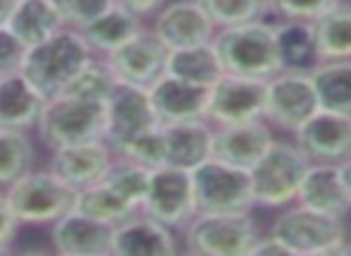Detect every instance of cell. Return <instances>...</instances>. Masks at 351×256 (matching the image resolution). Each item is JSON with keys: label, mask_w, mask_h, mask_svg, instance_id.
I'll use <instances>...</instances> for the list:
<instances>
[{"label": "cell", "mask_w": 351, "mask_h": 256, "mask_svg": "<svg viewBox=\"0 0 351 256\" xmlns=\"http://www.w3.org/2000/svg\"><path fill=\"white\" fill-rule=\"evenodd\" d=\"M96 53L84 41L82 32L62 27L51 38L29 46L19 62V72L36 86L43 98H53L65 91L86 60Z\"/></svg>", "instance_id": "cell-1"}, {"label": "cell", "mask_w": 351, "mask_h": 256, "mask_svg": "<svg viewBox=\"0 0 351 256\" xmlns=\"http://www.w3.org/2000/svg\"><path fill=\"white\" fill-rule=\"evenodd\" d=\"M213 46L220 56L225 72L230 75L270 80L282 72L278 43H275V24L265 19L215 29Z\"/></svg>", "instance_id": "cell-2"}, {"label": "cell", "mask_w": 351, "mask_h": 256, "mask_svg": "<svg viewBox=\"0 0 351 256\" xmlns=\"http://www.w3.org/2000/svg\"><path fill=\"white\" fill-rule=\"evenodd\" d=\"M182 230L184 249L199 256H249L261 237L251 211H196Z\"/></svg>", "instance_id": "cell-3"}, {"label": "cell", "mask_w": 351, "mask_h": 256, "mask_svg": "<svg viewBox=\"0 0 351 256\" xmlns=\"http://www.w3.org/2000/svg\"><path fill=\"white\" fill-rule=\"evenodd\" d=\"M106 103L79 98L72 93H58L46 98L36 122L38 139L48 149L79 144V141L103 139Z\"/></svg>", "instance_id": "cell-4"}, {"label": "cell", "mask_w": 351, "mask_h": 256, "mask_svg": "<svg viewBox=\"0 0 351 256\" xmlns=\"http://www.w3.org/2000/svg\"><path fill=\"white\" fill-rule=\"evenodd\" d=\"M5 199L19 225H53L74 209L77 191L51 170H29L5 187Z\"/></svg>", "instance_id": "cell-5"}, {"label": "cell", "mask_w": 351, "mask_h": 256, "mask_svg": "<svg viewBox=\"0 0 351 256\" xmlns=\"http://www.w3.org/2000/svg\"><path fill=\"white\" fill-rule=\"evenodd\" d=\"M311 161L291 141H275L251 168L254 204L265 209H287L296 201L301 177Z\"/></svg>", "instance_id": "cell-6"}, {"label": "cell", "mask_w": 351, "mask_h": 256, "mask_svg": "<svg viewBox=\"0 0 351 256\" xmlns=\"http://www.w3.org/2000/svg\"><path fill=\"white\" fill-rule=\"evenodd\" d=\"M270 235L280 240L291 256H332L347 237L344 218L320 213L296 204L275 218Z\"/></svg>", "instance_id": "cell-7"}, {"label": "cell", "mask_w": 351, "mask_h": 256, "mask_svg": "<svg viewBox=\"0 0 351 256\" xmlns=\"http://www.w3.org/2000/svg\"><path fill=\"white\" fill-rule=\"evenodd\" d=\"M196 211H251L254 189L251 172L217 159H206L191 168Z\"/></svg>", "instance_id": "cell-8"}, {"label": "cell", "mask_w": 351, "mask_h": 256, "mask_svg": "<svg viewBox=\"0 0 351 256\" xmlns=\"http://www.w3.org/2000/svg\"><path fill=\"white\" fill-rule=\"evenodd\" d=\"M141 213L156 218L170 230H182L196 216V196L191 170L177 165H158L148 172V187Z\"/></svg>", "instance_id": "cell-9"}, {"label": "cell", "mask_w": 351, "mask_h": 256, "mask_svg": "<svg viewBox=\"0 0 351 256\" xmlns=\"http://www.w3.org/2000/svg\"><path fill=\"white\" fill-rule=\"evenodd\" d=\"M318 108V96L308 72L282 70L265 82L263 120L280 130L294 132Z\"/></svg>", "instance_id": "cell-10"}, {"label": "cell", "mask_w": 351, "mask_h": 256, "mask_svg": "<svg viewBox=\"0 0 351 256\" xmlns=\"http://www.w3.org/2000/svg\"><path fill=\"white\" fill-rule=\"evenodd\" d=\"M167 53L170 48L151 29L143 27L130 41H125L103 58H106L117 84L148 89L165 75Z\"/></svg>", "instance_id": "cell-11"}, {"label": "cell", "mask_w": 351, "mask_h": 256, "mask_svg": "<svg viewBox=\"0 0 351 256\" xmlns=\"http://www.w3.org/2000/svg\"><path fill=\"white\" fill-rule=\"evenodd\" d=\"M265 82L268 80L225 72L208 89L206 120L210 125H232V122H246L263 117Z\"/></svg>", "instance_id": "cell-12"}, {"label": "cell", "mask_w": 351, "mask_h": 256, "mask_svg": "<svg viewBox=\"0 0 351 256\" xmlns=\"http://www.w3.org/2000/svg\"><path fill=\"white\" fill-rule=\"evenodd\" d=\"M294 144L311 163H335L351 159V115L318 110L294 130Z\"/></svg>", "instance_id": "cell-13"}, {"label": "cell", "mask_w": 351, "mask_h": 256, "mask_svg": "<svg viewBox=\"0 0 351 256\" xmlns=\"http://www.w3.org/2000/svg\"><path fill=\"white\" fill-rule=\"evenodd\" d=\"M156 125L158 120L153 115L146 89L117 84L115 91L108 96L103 141L110 146L112 154H120L122 146Z\"/></svg>", "instance_id": "cell-14"}, {"label": "cell", "mask_w": 351, "mask_h": 256, "mask_svg": "<svg viewBox=\"0 0 351 256\" xmlns=\"http://www.w3.org/2000/svg\"><path fill=\"white\" fill-rule=\"evenodd\" d=\"M273 130L263 117L232 122V125H213L210 156L217 161H225V163L251 170L256 161L265 154V149L273 144Z\"/></svg>", "instance_id": "cell-15"}, {"label": "cell", "mask_w": 351, "mask_h": 256, "mask_svg": "<svg viewBox=\"0 0 351 256\" xmlns=\"http://www.w3.org/2000/svg\"><path fill=\"white\" fill-rule=\"evenodd\" d=\"M112 159H115V154L103 139L79 141V144L53 149L48 170L56 172L74 191H79L101 182L110 168Z\"/></svg>", "instance_id": "cell-16"}, {"label": "cell", "mask_w": 351, "mask_h": 256, "mask_svg": "<svg viewBox=\"0 0 351 256\" xmlns=\"http://www.w3.org/2000/svg\"><path fill=\"white\" fill-rule=\"evenodd\" d=\"M151 32L172 51L210 41L215 24L204 12L199 0H170L156 12Z\"/></svg>", "instance_id": "cell-17"}, {"label": "cell", "mask_w": 351, "mask_h": 256, "mask_svg": "<svg viewBox=\"0 0 351 256\" xmlns=\"http://www.w3.org/2000/svg\"><path fill=\"white\" fill-rule=\"evenodd\" d=\"M51 244L65 256L112 254V225L72 209L51 225Z\"/></svg>", "instance_id": "cell-18"}, {"label": "cell", "mask_w": 351, "mask_h": 256, "mask_svg": "<svg viewBox=\"0 0 351 256\" xmlns=\"http://www.w3.org/2000/svg\"><path fill=\"white\" fill-rule=\"evenodd\" d=\"M146 91L158 125L206 120V108H208V89L206 86H196L172 75H162Z\"/></svg>", "instance_id": "cell-19"}, {"label": "cell", "mask_w": 351, "mask_h": 256, "mask_svg": "<svg viewBox=\"0 0 351 256\" xmlns=\"http://www.w3.org/2000/svg\"><path fill=\"white\" fill-rule=\"evenodd\" d=\"M177 249L175 230L141 211L112 225V254L117 256H172Z\"/></svg>", "instance_id": "cell-20"}, {"label": "cell", "mask_w": 351, "mask_h": 256, "mask_svg": "<svg viewBox=\"0 0 351 256\" xmlns=\"http://www.w3.org/2000/svg\"><path fill=\"white\" fill-rule=\"evenodd\" d=\"M296 204L306 209L320 211L328 216H344L351 211V199L344 189V182L339 177V168L335 163H308L304 177H301Z\"/></svg>", "instance_id": "cell-21"}, {"label": "cell", "mask_w": 351, "mask_h": 256, "mask_svg": "<svg viewBox=\"0 0 351 256\" xmlns=\"http://www.w3.org/2000/svg\"><path fill=\"white\" fill-rule=\"evenodd\" d=\"M46 98L19 70L0 75V127L29 132L36 127Z\"/></svg>", "instance_id": "cell-22"}, {"label": "cell", "mask_w": 351, "mask_h": 256, "mask_svg": "<svg viewBox=\"0 0 351 256\" xmlns=\"http://www.w3.org/2000/svg\"><path fill=\"white\" fill-rule=\"evenodd\" d=\"M160 127L165 137V165L191 170L210 159L213 125L208 120H186Z\"/></svg>", "instance_id": "cell-23"}, {"label": "cell", "mask_w": 351, "mask_h": 256, "mask_svg": "<svg viewBox=\"0 0 351 256\" xmlns=\"http://www.w3.org/2000/svg\"><path fill=\"white\" fill-rule=\"evenodd\" d=\"M143 29L141 17L134 14L132 10L122 8V5L112 3L110 8H106L96 19L86 24L84 29H79L84 36V41L88 43L96 56H108L110 51H115L117 46H122L125 41H130L134 34H139Z\"/></svg>", "instance_id": "cell-24"}, {"label": "cell", "mask_w": 351, "mask_h": 256, "mask_svg": "<svg viewBox=\"0 0 351 256\" xmlns=\"http://www.w3.org/2000/svg\"><path fill=\"white\" fill-rule=\"evenodd\" d=\"M165 75H172L177 80H184L189 84L206 86L210 89L225 75V67L220 62L213 38L206 43H196V46H184V48H172L167 53V65Z\"/></svg>", "instance_id": "cell-25"}, {"label": "cell", "mask_w": 351, "mask_h": 256, "mask_svg": "<svg viewBox=\"0 0 351 256\" xmlns=\"http://www.w3.org/2000/svg\"><path fill=\"white\" fill-rule=\"evenodd\" d=\"M5 27L17 36L24 48H29L51 38L65 24L51 0H17Z\"/></svg>", "instance_id": "cell-26"}, {"label": "cell", "mask_w": 351, "mask_h": 256, "mask_svg": "<svg viewBox=\"0 0 351 256\" xmlns=\"http://www.w3.org/2000/svg\"><path fill=\"white\" fill-rule=\"evenodd\" d=\"M275 43H278L282 70L311 72L320 62L313 22L280 19V24H275Z\"/></svg>", "instance_id": "cell-27"}, {"label": "cell", "mask_w": 351, "mask_h": 256, "mask_svg": "<svg viewBox=\"0 0 351 256\" xmlns=\"http://www.w3.org/2000/svg\"><path fill=\"white\" fill-rule=\"evenodd\" d=\"M308 75L323 110L351 115V60H320Z\"/></svg>", "instance_id": "cell-28"}, {"label": "cell", "mask_w": 351, "mask_h": 256, "mask_svg": "<svg viewBox=\"0 0 351 256\" xmlns=\"http://www.w3.org/2000/svg\"><path fill=\"white\" fill-rule=\"evenodd\" d=\"M320 60H351V5L339 3L313 22Z\"/></svg>", "instance_id": "cell-29"}, {"label": "cell", "mask_w": 351, "mask_h": 256, "mask_svg": "<svg viewBox=\"0 0 351 256\" xmlns=\"http://www.w3.org/2000/svg\"><path fill=\"white\" fill-rule=\"evenodd\" d=\"M74 209L108 225H117L125 218H130V216L139 213L127 201H122L106 182H96V185L86 187V189H79L77 199H74Z\"/></svg>", "instance_id": "cell-30"}, {"label": "cell", "mask_w": 351, "mask_h": 256, "mask_svg": "<svg viewBox=\"0 0 351 256\" xmlns=\"http://www.w3.org/2000/svg\"><path fill=\"white\" fill-rule=\"evenodd\" d=\"M36 151L27 132L0 127V189L34 168Z\"/></svg>", "instance_id": "cell-31"}, {"label": "cell", "mask_w": 351, "mask_h": 256, "mask_svg": "<svg viewBox=\"0 0 351 256\" xmlns=\"http://www.w3.org/2000/svg\"><path fill=\"white\" fill-rule=\"evenodd\" d=\"M148 172L151 170L134 163V161L115 156L101 182H106V185L110 187L122 201H127L134 211H141L143 196H146V187H148Z\"/></svg>", "instance_id": "cell-32"}, {"label": "cell", "mask_w": 351, "mask_h": 256, "mask_svg": "<svg viewBox=\"0 0 351 256\" xmlns=\"http://www.w3.org/2000/svg\"><path fill=\"white\" fill-rule=\"evenodd\" d=\"M115 86H117V80L112 77L106 58L91 56L86 60V65L74 75V80L65 86L62 93H72V96H79V98L106 103L108 96L115 91Z\"/></svg>", "instance_id": "cell-33"}, {"label": "cell", "mask_w": 351, "mask_h": 256, "mask_svg": "<svg viewBox=\"0 0 351 256\" xmlns=\"http://www.w3.org/2000/svg\"><path fill=\"white\" fill-rule=\"evenodd\" d=\"M199 5L215 24V29L256 22L270 14L268 0H199Z\"/></svg>", "instance_id": "cell-34"}, {"label": "cell", "mask_w": 351, "mask_h": 256, "mask_svg": "<svg viewBox=\"0 0 351 256\" xmlns=\"http://www.w3.org/2000/svg\"><path fill=\"white\" fill-rule=\"evenodd\" d=\"M115 156L134 161V163H139L148 170L158 168V165H165V137H162V127L156 125L151 130L141 132L130 144L122 146V151Z\"/></svg>", "instance_id": "cell-35"}, {"label": "cell", "mask_w": 351, "mask_h": 256, "mask_svg": "<svg viewBox=\"0 0 351 256\" xmlns=\"http://www.w3.org/2000/svg\"><path fill=\"white\" fill-rule=\"evenodd\" d=\"M270 14L278 19H291V22H315L337 8L342 0H268Z\"/></svg>", "instance_id": "cell-36"}, {"label": "cell", "mask_w": 351, "mask_h": 256, "mask_svg": "<svg viewBox=\"0 0 351 256\" xmlns=\"http://www.w3.org/2000/svg\"><path fill=\"white\" fill-rule=\"evenodd\" d=\"M58 10L62 24L70 29H84L91 19H96L106 8H110L115 0H51Z\"/></svg>", "instance_id": "cell-37"}, {"label": "cell", "mask_w": 351, "mask_h": 256, "mask_svg": "<svg viewBox=\"0 0 351 256\" xmlns=\"http://www.w3.org/2000/svg\"><path fill=\"white\" fill-rule=\"evenodd\" d=\"M24 51H27V48L17 41V36H14L5 24H0V75L19 70Z\"/></svg>", "instance_id": "cell-38"}, {"label": "cell", "mask_w": 351, "mask_h": 256, "mask_svg": "<svg viewBox=\"0 0 351 256\" xmlns=\"http://www.w3.org/2000/svg\"><path fill=\"white\" fill-rule=\"evenodd\" d=\"M19 233V220L14 218L12 209H10L8 199H5V191L0 189V254L10 252L12 242L17 240Z\"/></svg>", "instance_id": "cell-39"}, {"label": "cell", "mask_w": 351, "mask_h": 256, "mask_svg": "<svg viewBox=\"0 0 351 256\" xmlns=\"http://www.w3.org/2000/svg\"><path fill=\"white\" fill-rule=\"evenodd\" d=\"M280 254H287V256H291L289 254V249L285 247V244L280 242L275 235H261L258 237V242L254 244V249H251V254L249 256H280Z\"/></svg>", "instance_id": "cell-40"}, {"label": "cell", "mask_w": 351, "mask_h": 256, "mask_svg": "<svg viewBox=\"0 0 351 256\" xmlns=\"http://www.w3.org/2000/svg\"><path fill=\"white\" fill-rule=\"evenodd\" d=\"M117 5H122V8L132 10L134 14H139V17H148V14H156L158 10L162 8V5L167 3V0H115Z\"/></svg>", "instance_id": "cell-41"}, {"label": "cell", "mask_w": 351, "mask_h": 256, "mask_svg": "<svg viewBox=\"0 0 351 256\" xmlns=\"http://www.w3.org/2000/svg\"><path fill=\"white\" fill-rule=\"evenodd\" d=\"M337 168H339V177H342V182H344V189H347V194L351 199V159L342 161Z\"/></svg>", "instance_id": "cell-42"}, {"label": "cell", "mask_w": 351, "mask_h": 256, "mask_svg": "<svg viewBox=\"0 0 351 256\" xmlns=\"http://www.w3.org/2000/svg\"><path fill=\"white\" fill-rule=\"evenodd\" d=\"M17 5V0H0V24L8 22L10 12H12V8Z\"/></svg>", "instance_id": "cell-43"}]
</instances>
